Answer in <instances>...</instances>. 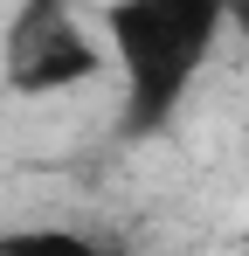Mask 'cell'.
I'll use <instances>...</instances> for the list:
<instances>
[{
	"instance_id": "obj_3",
	"label": "cell",
	"mask_w": 249,
	"mask_h": 256,
	"mask_svg": "<svg viewBox=\"0 0 249 256\" xmlns=\"http://www.w3.org/2000/svg\"><path fill=\"white\" fill-rule=\"evenodd\" d=\"M0 256H124V250H111L104 236L62 228V222H28V228H7L0 236Z\"/></svg>"
},
{
	"instance_id": "obj_1",
	"label": "cell",
	"mask_w": 249,
	"mask_h": 256,
	"mask_svg": "<svg viewBox=\"0 0 249 256\" xmlns=\"http://www.w3.org/2000/svg\"><path fill=\"white\" fill-rule=\"evenodd\" d=\"M222 28H228V0H111L104 7V42L124 84L132 138H152L173 125L187 90L201 84Z\"/></svg>"
},
{
	"instance_id": "obj_2",
	"label": "cell",
	"mask_w": 249,
	"mask_h": 256,
	"mask_svg": "<svg viewBox=\"0 0 249 256\" xmlns=\"http://www.w3.org/2000/svg\"><path fill=\"white\" fill-rule=\"evenodd\" d=\"M111 62V42L90 35L76 0H21L0 35V84L14 97H62Z\"/></svg>"
}]
</instances>
